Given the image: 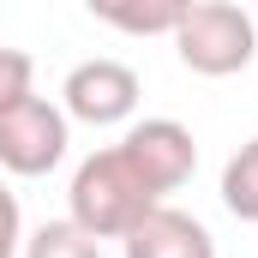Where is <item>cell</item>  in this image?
Instances as JSON below:
<instances>
[{"label":"cell","mask_w":258,"mask_h":258,"mask_svg":"<svg viewBox=\"0 0 258 258\" xmlns=\"http://www.w3.org/2000/svg\"><path fill=\"white\" fill-rule=\"evenodd\" d=\"M66 204H72V228H84L96 246L102 240H126L132 228L162 204V198L150 192L138 174H132V162L108 144V150H96V156H84L78 168H72V186H66Z\"/></svg>","instance_id":"6da1fadb"},{"label":"cell","mask_w":258,"mask_h":258,"mask_svg":"<svg viewBox=\"0 0 258 258\" xmlns=\"http://www.w3.org/2000/svg\"><path fill=\"white\" fill-rule=\"evenodd\" d=\"M174 54L198 78L246 72L258 54V18L234 0H186V12L174 24Z\"/></svg>","instance_id":"7a4b0ae2"},{"label":"cell","mask_w":258,"mask_h":258,"mask_svg":"<svg viewBox=\"0 0 258 258\" xmlns=\"http://www.w3.org/2000/svg\"><path fill=\"white\" fill-rule=\"evenodd\" d=\"M66 114L48 96H24L18 108L0 114V168L18 174V180H36L48 168H60L66 156Z\"/></svg>","instance_id":"3957f363"},{"label":"cell","mask_w":258,"mask_h":258,"mask_svg":"<svg viewBox=\"0 0 258 258\" xmlns=\"http://www.w3.org/2000/svg\"><path fill=\"white\" fill-rule=\"evenodd\" d=\"M114 150L132 162V174H138L156 198L180 192V186L192 180V168H198V138L180 126V120H168V114H156V120H132L126 138H120Z\"/></svg>","instance_id":"277c9868"},{"label":"cell","mask_w":258,"mask_h":258,"mask_svg":"<svg viewBox=\"0 0 258 258\" xmlns=\"http://www.w3.org/2000/svg\"><path fill=\"white\" fill-rule=\"evenodd\" d=\"M132 108H138V72L126 60H108V54L78 60L66 72V84H60V114L66 120L120 126V120H132Z\"/></svg>","instance_id":"5b68a950"},{"label":"cell","mask_w":258,"mask_h":258,"mask_svg":"<svg viewBox=\"0 0 258 258\" xmlns=\"http://www.w3.org/2000/svg\"><path fill=\"white\" fill-rule=\"evenodd\" d=\"M120 246H126V258H216L210 228L186 210H174V204H156Z\"/></svg>","instance_id":"8992f818"},{"label":"cell","mask_w":258,"mask_h":258,"mask_svg":"<svg viewBox=\"0 0 258 258\" xmlns=\"http://www.w3.org/2000/svg\"><path fill=\"white\" fill-rule=\"evenodd\" d=\"M186 0H90V18L126 30V36H174Z\"/></svg>","instance_id":"52a82bcc"},{"label":"cell","mask_w":258,"mask_h":258,"mask_svg":"<svg viewBox=\"0 0 258 258\" xmlns=\"http://www.w3.org/2000/svg\"><path fill=\"white\" fill-rule=\"evenodd\" d=\"M222 204H228V216L258 222V138H246L228 156V168H222Z\"/></svg>","instance_id":"ba28073f"},{"label":"cell","mask_w":258,"mask_h":258,"mask_svg":"<svg viewBox=\"0 0 258 258\" xmlns=\"http://www.w3.org/2000/svg\"><path fill=\"white\" fill-rule=\"evenodd\" d=\"M18 258H102V246H96L84 228H72V222H42V228L24 240Z\"/></svg>","instance_id":"9c48e42d"},{"label":"cell","mask_w":258,"mask_h":258,"mask_svg":"<svg viewBox=\"0 0 258 258\" xmlns=\"http://www.w3.org/2000/svg\"><path fill=\"white\" fill-rule=\"evenodd\" d=\"M24 96H36V66L24 48H0V114L18 108Z\"/></svg>","instance_id":"30bf717a"},{"label":"cell","mask_w":258,"mask_h":258,"mask_svg":"<svg viewBox=\"0 0 258 258\" xmlns=\"http://www.w3.org/2000/svg\"><path fill=\"white\" fill-rule=\"evenodd\" d=\"M24 252V216H18V198L0 186V258Z\"/></svg>","instance_id":"8fae6325"}]
</instances>
